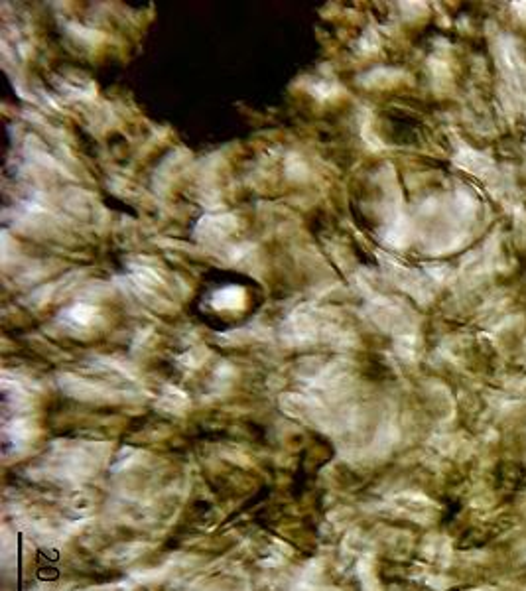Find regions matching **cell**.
<instances>
[{"instance_id":"obj_1","label":"cell","mask_w":526,"mask_h":591,"mask_svg":"<svg viewBox=\"0 0 526 591\" xmlns=\"http://www.w3.org/2000/svg\"><path fill=\"white\" fill-rule=\"evenodd\" d=\"M242 294H240V290H225V292H221L217 296V300L221 302V305L223 307H233V305H236V298H240Z\"/></svg>"}]
</instances>
